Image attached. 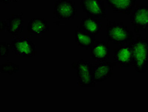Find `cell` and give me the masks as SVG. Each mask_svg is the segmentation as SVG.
I'll list each match as a JSON object with an SVG mask.
<instances>
[{
	"instance_id": "obj_1",
	"label": "cell",
	"mask_w": 148,
	"mask_h": 112,
	"mask_svg": "<svg viewBox=\"0 0 148 112\" xmlns=\"http://www.w3.org/2000/svg\"><path fill=\"white\" fill-rule=\"evenodd\" d=\"M132 48L135 71L136 73H145L148 70V38L144 35H137L132 41Z\"/></svg>"
},
{
	"instance_id": "obj_2",
	"label": "cell",
	"mask_w": 148,
	"mask_h": 112,
	"mask_svg": "<svg viewBox=\"0 0 148 112\" xmlns=\"http://www.w3.org/2000/svg\"><path fill=\"white\" fill-rule=\"evenodd\" d=\"M106 38L109 42L115 45H128L134 40L132 30L123 23L109 21L106 25Z\"/></svg>"
},
{
	"instance_id": "obj_3",
	"label": "cell",
	"mask_w": 148,
	"mask_h": 112,
	"mask_svg": "<svg viewBox=\"0 0 148 112\" xmlns=\"http://www.w3.org/2000/svg\"><path fill=\"white\" fill-rule=\"evenodd\" d=\"M71 69L77 70V77L78 84L81 87H95L94 66L90 62L84 59L73 62Z\"/></svg>"
},
{
	"instance_id": "obj_4",
	"label": "cell",
	"mask_w": 148,
	"mask_h": 112,
	"mask_svg": "<svg viewBox=\"0 0 148 112\" xmlns=\"http://www.w3.org/2000/svg\"><path fill=\"white\" fill-rule=\"evenodd\" d=\"M54 14L59 20L75 19L77 17V5L72 0H57L54 4Z\"/></svg>"
},
{
	"instance_id": "obj_5",
	"label": "cell",
	"mask_w": 148,
	"mask_h": 112,
	"mask_svg": "<svg viewBox=\"0 0 148 112\" xmlns=\"http://www.w3.org/2000/svg\"><path fill=\"white\" fill-rule=\"evenodd\" d=\"M11 51L15 55L31 58L36 55V45L28 37H16L11 40Z\"/></svg>"
},
{
	"instance_id": "obj_6",
	"label": "cell",
	"mask_w": 148,
	"mask_h": 112,
	"mask_svg": "<svg viewBox=\"0 0 148 112\" xmlns=\"http://www.w3.org/2000/svg\"><path fill=\"white\" fill-rule=\"evenodd\" d=\"M130 23L135 32L139 34L148 30V6H136L130 14Z\"/></svg>"
},
{
	"instance_id": "obj_7",
	"label": "cell",
	"mask_w": 148,
	"mask_h": 112,
	"mask_svg": "<svg viewBox=\"0 0 148 112\" xmlns=\"http://www.w3.org/2000/svg\"><path fill=\"white\" fill-rule=\"evenodd\" d=\"M80 6L87 16L104 19L106 17V8L103 0H80Z\"/></svg>"
},
{
	"instance_id": "obj_8",
	"label": "cell",
	"mask_w": 148,
	"mask_h": 112,
	"mask_svg": "<svg viewBox=\"0 0 148 112\" xmlns=\"http://www.w3.org/2000/svg\"><path fill=\"white\" fill-rule=\"evenodd\" d=\"M113 62L120 67H130L133 66L134 56L132 44L119 46L113 49Z\"/></svg>"
},
{
	"instance_id": "obj_9",
	"label": "cell",
	"mask_w": 148,
	"mask_h": 112,
	"mask_svg": "<svg viewBox=\"0 0 148 112\" xmlns=\"http://www.w3.org/2000/svg\"><path fill=\"white\" fill-rule=\"evenodd\" d=\"M111 53V48L108 42L95 41L90 48V56L96 63L107 62Z\"/></svg>"
},
{
	"instance_id": "obj_10",
	"label": "cell",
	"mask_w": 148,
	"mask_h": 112,
	"mask_svg": "<svg viewBox=\"0 0 148 112\" xmlns=\"http://www.w3.org/2000/svg\"><path fill=\"white\" fill-rule=\"evenodd\" d=\"M138 0H106L107 7L115 14L130 15Z\"/></svg>"
},
{
	"instance_id": "obj_11",
	"label": "cell",
	"mask_w": 148,
	"mask_h": 112,
	"mask_svg": "<svg viewBox=\"0 0 148 112\" xmlns=\"http://www.w3.org/2000/svg\"><path fill=\"white\" fill-rule=\"evenodd\" d=\"M115 66L116 64L115 62L108 61L96 64L94 66L95 82L96 83L101 82L112 76Z\"/></svg>"
},
{
	"instance_id": "obj_12",
	"label": "cell",
	"mask_w": 148,
	"mask_h": 112,
	"mask_svg": "<svg viewBox=\"0 0 148 112\" xmlns=\"http://www.w3.org/2000/svg\"><path fill=\"white\" fill-rule=\"evenodd\" d=\"M50 28L49 21L45 18L32 17L27 26V30L32 35L41 37Z\"/></svg>"
},
{
	"instance_id": "obj_13",
	"label": "cell",
	"mask_w": 148,
	"mask_h": 112,
	"mask_svg": "<svg viewBox=\"0 0 148 112\" xmlns=\"http://www.w3.org/2000/svg\"><path fill=\"white\" fill-rule=\"evenodd\" d=\"M79 28L84 30V32H87L95 37H97L101 33L102 25L100 19L86 16L81 19Z\"/></svg>"
},
{
	"instance_id": "obj_14",
	"label": "cell",
	"mask_w": 148,
	"mask_h": 112,
	"mask_svg": "<svg viewBox=\"0 0 148 112\" xmlns=\"http://www.w3.org/2000/svg\"><path fill=\"white\" fill-rule=\"evenodd\" d=\"M75 42L80 49H89L95 42V37L79 28L75 32Z\"/></svg>"
},
{
	"instance_id": "obj_15",
	"label": "cell",
	"mask_w": 148,
	"mask_h": 112,
	"mask_svg": "<svg viewBox=\"0 0 148 112\" xmlns=\"http://www.w3.org/2000/svg\"><path fill=\"white\" fill-rule=\"evenodd\" d=\"M24 14H14L8 20L7 31L12 36H17L24 27Z\"/></svg>"
},
{
	"instance_id": "obj_16",
	"label": "cell",
	"mask_w": 148,
	"mask_h": 112,
	"mask_svg": "<svg viewBox=\"0 0 148 112\" xmlns=\"http://www.w3.org/2000/svg\"><path fill=\"white\" fill-rule=\"evenodd\" d=\"M20 70V67L14 62H6L1 65L0 72L1 73H5L8 75H13Z\"/></svg>"
},
{
	"instance_id": "obj_17",
	"label": "cell",
	"mask_w": 148,
	"mask_h": 112,
	"mask_svg": "<svg viewBox=\"0 0 148 112\" xmlns=\"http://www.w3.org/2000/svg\"><path fill=\"white\" fill-rule=\"evenodd\" d=\"M0 46H1V58H4L8 55L9 51L11 49V44H7L5 42L0 43Z\"/></svg>"
},
{
	"instance_id": "obj_18",
	"label": "cell",
	"mask_w": 148,
	"mask_h": 112,
	"mask_svg": "<svg viewBox=\"0 0 148 112\" xmlns=\"http://www.w3.org/2000/svg\"><path fill=\"white\" fill-rule=\"evenodd\" d=\"M7 28H8V23L5 21V20L2 19V20H1V32H4V31L7 30Z\"/></svg>"
},
{
	"instance_id": "obj_19",
	"label": "cell",
	"mask_w": 148,
	"mask_h": 112,
	"mask_svg": "<svg viewBox=\"0 0 148 112\" xmlns=\"http://www.w3.org/2000/svg\"><path fill=\"white\" fill-rule=\"evenodd\" d=\"M19 0H0V2L3 4H10L14 2H17Z\"/></svg>"
}]
</instances>
